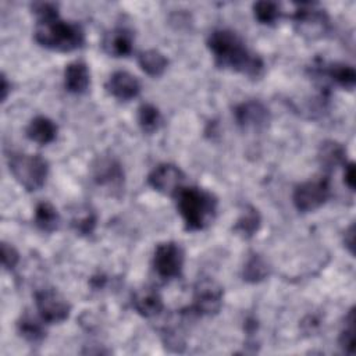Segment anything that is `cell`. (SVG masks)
<instances>
[{"instance_id": "1", "label": "cell", "mask_w": 356, "mask_h": 356, "mask_svg": "<svg viewBox=\"0 0 356 356\" xmlns=\"http://www.w3.org/2000/svg\"><path fill=\"white\" fill-rule=\"evenodd\" d=\"M207 46L214 56L216 64L248 76H257L263 70V61L252 53L245 42L229 29L213 31L207 39Z\"/></svg>"}, {"instance_id": "2", "label": "cell", "mask_w": 356, "mask_h": 356, "mask_svg": "<svg viewBox=\"0 0 356 356\" xmlns=\"http://www.w3.org/2000/svg\"><path fill=\"white\" fill-rule=\"evenodd\" d=\"M177 207L189 231L204 229L211 224L217 211V199L213 193L196 188H181L177 195Z\"/></svg>"}, {"instance_id": "3", "label": "cell", "mask_w": 356, "mask_h": 356, "mask_svg": "<svg viewBox=\"0 0 356 356\" xmlns=\"http://www.w3.org/2000/svg\"><path fill=\"white\" fill-rule=\"evenodd\" d=\"M35 40L47 49L58 51H72L83 44L85 35L81 25L63 21L57 17L38 19Z\"/></svg>"}, {"instance_id": "4", "label": "cell", "mask_w": 356, "mask_h": 356, "mask_svg": "<svg viewBox=\"0 0 356 356\" xmlns=\"http://www.w3.org/2000/svg\"><path fill=\"white\" fill-rule=\"evenodd\" d=\"M8 168L26 191L42 188L49 172L47 161L39 154L13 153L8 156Z\"/></svg>"}, {"instance_id": "5", "label": "cell", "mask_w": 356, "mask_h": 356, "mask_svg": "<svg viewBox=\"0 0 356 356\" xmlns=\"http://www.w3.org/2000/svg\"><path fill=\"white\" fill-rule=\"evenodd\" d=\"M331 195L328 178H317L296 186L293 203L299 211L307 213L323 206Z\"/></svg>"}, {"instance_id": "6", "label": "cell", "mask_w": 356, "mask_h": 356, "mask_svg": "<svg viewBox=\"0 0 356 356\" xmlns=\"http://www.w3.org/2000/svg\"><path fill=\"white\" fill-rule=\"evenodd\" d=\"M293 21L298 32L307 39H318L324 36L330 28L327 13L313 4H302L296 10Z\"/></svg>"}, {"instance_id": "7", "label": "cell", "mask_w": 356, "mask_h": 356, "mask_svg": "<svg viewBox=\"0 0 356 356\" xmlns=\"http://www.w3.org/2000/svg\"><path fill=\"white\" fill-rule=\"evenodd\" d=\"M184 266V250L175 242H163L157 245L153 256V267L163 280H171L181 275Z\"/></svg>"}, {"instance_id": "8", "label": "cell", "mask_w": 356, "mask_h": 356, "mask_svg": "<svg viewBox=\"0 0 356 356\" xmlns=\"http://www.w3.org/2000/svg\"><path fill=\"white\" fill-rule=\"evenodd\" d=\"M35 303L40 318L49 324L61 323L68 318L71 306L56 289H42L35 293Z\"/></svg>"}, {"instance_id": "9", "label": "cell", "mask_w": 356, "mask_h": 356, "mask_svg": "<svg viewBox=\"0 0 356 356\" xmlns=\"http://www.w3.org/2000/svg\"><path fill=\"white\" fill-rule=\"evenodd\" d=\"M222 305V288L211 278H202L195 285L193 310L197 314H214Z\"/></svg>"}, {"instance_id": "10", "label": "cell", "mask_w": 356, "mask_h": 356, "mask_svg": "<svg viewBox=\"0 0 356 356\" xmlns=\"http://www.w3.org/2000/svg\"><path fill=\"white\" fill-rule=\"evenodd\" d=\"M185 179L184 172L174 164L164 163L157 165L147 178L149 185L160 193L164 195H177V192L182 188V182Z\"/></svg>"}, {"instance_id": "11", "label": "cell", "mask_w": 356, "mask_h": 356, "mask_svg": "<svg viewBox=\"0 0 356 356\" xmlns=\"http://www.w3.org/2000/svg\"><path fill=\"white\" fill-rule=\"evenodd\" d=\"M234 115L239 127L245 129L264 128L270 121L268 108L259 100H249L234 108Z\"/></svg>"}, {"instance_id": "12", "label": "cell", "mask_w": 356, "mask_h": 356, "mask_svg": "<svg viewBox=\"0 0 356 356\" xmlns=\"http://www.w3.org/2000/svg\"><path fill=\"white\" fill-rule=\"evenodd\" d=\"M106 89L115 99L127 102L139 95L140 83L135 75L127 71H117L108 78Z\"/></svg>"}, {"instance_id": "13", "label": "cell", "mask_w": 356, "mask_h": 356, "mask_svg": "<svg viewBox=\"0 0 356 356\" xmlns=\"http://www.w3.org/2000/svg\"><path fill=\"white\" fill-rule=\"evenodd\" d=\"M134 47V35L125 26H117L107 32L103 39V49L113 57H125Z\"/></svg>"}, {"instance_id": "14", "label": "cell", "mask_w": 356, "mask_h": 356, "mask_svg": "<svg viewBox=\"0 0 356 356\" xmlns=\"http://www.w3.org/2000/svg\"><path fill=\"white\" fill-rule=\"evenodd\" d=\"M132 306L140 316L153 317L163 310V299L154 288L143 286L134 293Z\"/></svg>"}, {"instance_id": "15", "label": "cell", "mask_w": 356, "mask_h": 356, "mask_svg": "<svg viewBox=\"0 0 356 356\" xmlns=\"http://www.w3.org/2000/svg\"><path fill=\"white\" fill-rule=\"evenodd\" d=\"M90 83L88 65L82 61L70 63L64 71V85L65 89L71 93H83L86 92Z\"/></svg>"}, {"instance_id": "16", "label": "cell", "mask_w": 356, "mask_h": 356, "mask_svg": "<svg viewBox=\"0 0 356 356\" xmlns=\"http://www.w3.org/2000/svg\"><path fill=\"white\" fill-rule=\"evenodd\" d=\"M57 135V125L44 115H38L26 127V136L39 143V145H47L54 140Z\"/></svg>"}, {"instance_id": "17", "label": "cell", "mask_w": 356, "mask_h": 356, "mask_svg": "<svg viewBox=\"0 0 356 356\" xmlns=\"http://www.w3.org/2000/svg\"><path fill=\"white\" fill-rule=\"evenodd\" d=\"M33 222L40 231L51 232L57 229L60 222V216L51 203L40 202L35 209Z\"/></svg>"}, {"instance_id": "18", "label": "cell", "mask_w": 356, "mask_h": 356, "mask_svg": "<svg viewBox=\"0 0 356 356\" xmlns=\"http://www.w3.org/2000/svg\"><path fill=\"white\" fill-rule=\"evenodd\" d=\"M138 61H139L140 68L150 76H160L168 65L167 57L154 49L142 51L139 54Z\"/></svg>"}, {"instance_id": "19", "label": "cell", "mask_w": 356, "mask_h": 356, "mask_svg": "<svg viewBox=\"0 0 356 356\" xmlns=\"http://www.w3.org/2000/svg\"><path fill=\"white\" fill-rule=\"evenodd\" d=\"M260 221L261 218L257 209H254L253 206H246L241 217L238 218L236 224L234 225V231L242 238H246V239L252 238L257 232L260 227Z\"/></svg>"}, {"instance_id": "20", "label": "cell", "mask_w": 356, "mask_h": 356, "mask_svg": "<svg viewBox=\"0 0 356 356\" xmlns=\"http://www.w3.org/2000/svg\"><path fill=\"white\" fill-rule=\"evenodd\" d=\"M95 179L102 185H115L122 179V171L114 160H100L95 167Z\"/></svg>"}, {"instance_id": "21", "label": "cell", "mask_w": 356, "mask_h": 356, "mask_svg": "<svg viewBox=\"0 0 356 356\" xmlns=\"http://www.w3.org/2000/svg\"><path fill=\"white\" fill-rule=\"evenodd\" d=\"M270 273V267L267 261L259 256V254H252L243 267V280L248 282H260L263 281Z\"/></svg>"}, {"instance_id": "22", "label": "cell", "mask_w": 356, "mask_h": 356, "mask_svg": "<svg viewBox=\"0 0 356 356\" xmlns=\"http://www.w3.org/2000/svg\"><path fill=\"white\" fill-rule=\"evenodd\" d=\"M327 75L339 86L345 88V89H353L355 83H356V71L353 70V67L348 65V64H341V63H335L331 64L327 70Z\"/></svg>"}, {"instance_id": "23", "label": "cell", "mask_w": 356, "mask_h": 356, "mask_svg": "<svg viewBox=\"0 0 356 356\" xmlns=\"http://www.w3.org/2000/svg\"><path fill=\"white\" fill-rule=\"evenodd\" d=\"M17 327H18L19 335L24 337L29 342H39L46 335L43 325L36 318H33L31 314H28V313H25L18 320Z\"/></svg>"}, {"instance_id": "24", "label": "cell", "mask_w": 356, "mask_h": 356, "mask_svg": "<svg viewBox=\"0 0 356 356\" xmlns=\"http://www.w3.org/2000/svg\"><path fill=\"white\" fill-rule=\"evenodd\" d=\"M281 7L275 1H257L253 4V14L254 18L260 24L273 25L281 17Z\"/></svg>"}, {"instance_id": "25", "label": "cell", "mask_w": 356, "mask_h": 356, "mask_svg": "<svg viewBox=\"0 0 356 356\" xmlns=\"http://www.w3.org/2000/svg\"><path fill=\"white\" fill-rule=\"evenodd\" d=\"M138 121H139V125L140 128L147 132V134H152L154 132L160 124H161V115H160V111L156 106L153 104H142L139 107V113H138Z\"/></svg>"}, {"instance_id": "26", "label": "cell", "mask_w": 356, "mask_h": 356, "mask_svg": "<svg viewBox=\"0 0 356 356\" xmlns=\"http://www.w3.org/2000/svg\"><path fill=\"white\" fill-rule=\"evenodd\" d=\"M321 164L327 168H332L345 160V149L337 142H324L320 149Z\"/></svg>"}, {"instance_id": "27", "label": "cell", "mask_w": 356, "mask_h": 356, "mask_svg": "<svg viewBox=\"0 0 356 356\" xmlns=\"http://www.w3.org/2000/svg\"><path fill=\"white\" fill-rule=\"evenodd\" d=\"M71 225L72 228L81 234V235H89L93 232L95 225H96V214L93 213V210H90L89 207H83L81 210H78L72 220H71Z\"/></svg>"}, {"instance_id": "28", "label": "cell", "mask_w": 356, "mask_h": 356, "mask_svg": "<svg viewBox=\"0 0 356 356\" xmlns=\"http://www.w3.org/2000/svg\"><path fill=\"white\" fill-rule=\"evenodd\" d=\"M345 321L346 327L339 335V345L346 353L352 355L355 350V309L349 310Z\"/></svg>"}, {"instance_id": "29", "label": "cell", "mask_w": 356, "mask_h": 356, "mask_svg": "<svg viewBox=\"0 0 356 356\" xmlns=\"http://www.w3.org/2000/svg\"><path fill=\"white\" fill-rule=\"evenodd\" d=\"M19 260V254L14 246L3 242L1 243V263L7 270H13Z\"/></svg>"}, {"instance_id": "30", "label": "cell", "mask_w": 356, "mask_h": 356, "mask_svg": "<svg viewBox=\"0 0 356 356\" xmlns=\"http://www.w3.org/2000/svg\"><path fill=\"white\" fill-rule=\"evenodd\" d=\"M32 10L38 19H46L58 15L57 6L54 3H35L32 6Z\"/></svg>"}, {"instance_id": "31", "label": "cell", "mask_w": 356, "mask_h": 356, "mask_svg": "<svg viewBox=\"0 0 356 356\" xmlns=\"http://www.w3.org/2000/svg\"><path fill=\"white\" fill-rule=\"evenodd\" d=\"M343 181H345V184L348 185L349 189H352V191L355 189L356 179H355V164L353 163L346 164L345 171H343Z\"/></svg>"}, {"instance_id": "32", "label": "cell", "mask_w": 356, "mask_h": 356, "mask_svg": "<svg viewBox=\"0 0 356 356\" xmlns=\"http://www.w3.org/2000/svg\"><path fill=\"white\" fill-rule=\"evenodd\" d=\"M345 245L350 253H355V224H350L345 231Z\"/></svg>"}, {"instance_id": "33", "label": "cell", "mask_w": 356, "mask_h": 356, "mask_svg": "<svg viewBox=\"0 0 356 356\" xmlns=\"http://www.w3.org/2000/svg\"><path fill=\"white\" fill-rule=\"evenodd\" d=\"M8 88L10 85L7 83V79L4 75H1V100L4 102L6 97H7V93H8Z\"/></svg>"}]
</instances>
